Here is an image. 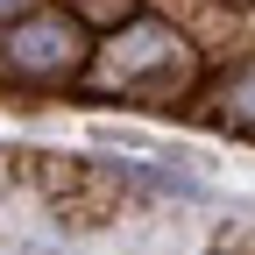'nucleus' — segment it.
I'll return each instance as SVG.
<instances>
[{
    "label": "nucleus",
    "mask_w": 255,
    "mask_h": 255,
    "mask_svg": "<svg viewBox=\"0 0 255 255\" xmlns=\"http://www.w3.org/2000/svg\"><path fill=\"white\" fill-rule=\"evenodd\" d=\"M213 7H234V14H241V7H255V0H213Z\"/></svg>",
    "instance_id": "nucleus-6"
},
{
    "label": "nucleus",
    "mask_w": 255,
    "mask_h": 255,
    "mask_svg": "<svg viewBox=\"0 0 255 255\" xmlns=\"http://www.w3.org/2000/svg\"><path fill=\"white\" fill-rule=\"evenodd\" d=\"M213 114L227 121V128H241V135H255V57L220 78V107H213Z\"/></svg>",
    "instance_id": "nucleus-3"
},
{
    "label": "nucleus",
    "mask_w": 255,
    "mask_h": 255,
    "mask_svg": "<svg viewBox=\"0 0 255 255\" xmlns=\"http://www.w3.org/2000/svg\"><path fill=\"white\" fill-rule=\"evenodd\" d=\"M64 7H71L92 36H107V28H121L128 14H142V0H64Z\"/></svg>",
    "instance_id": "nucleus-4"
},
{
    "label": "nucleus",
    "mask_w": 255,
    "mask_h": 255,
    "mask_svg": "<svg viewBox=\"0 0 255 255\" xmlns=\"http://www.w3.org/2000/svg\"><path fill=\"white\" fill-rule=\"evenodd\" d=\"M92 28L71 7H28L21 21H0V78L7 85H71L92 64Z\"/></svg>",
    "instance_id": "nucleus-2"
},
{
    "label": "nucleus",
    "mask_w": 255,
    "mask_h": 255,
    "mask_svg": "<svg viewBox=\"0 0 255 255\" xmlns=\"http://www.w3.org/2000/svg\"><path fill=\"white\" fill-rule=\"evenodd\" d=\"M28 7H43V0H0V21H21Z\"/></svg>",
    "instance_id": "nucleus-5"
},
{
    "label": "nucleus",
    "mask_w": 255,
    "mask_h": 255,
    "mask_svg": "<svg viewBox=\"0 0 255 255\" xmlns=\"http://www.w3.org/2000/svg\"><path fill=\"white\" fill-rule=\"evenodd\" d=\"M92 78L121 100H184V85L199 78V57L191 43L177 36L170 21L156 14H128L121 28H107L100 43H92Z\"/></svg>",
    "instance_id": "nucleus-1"
}]
</instances>
